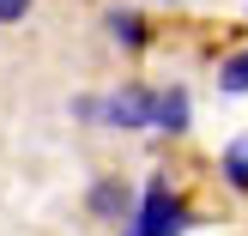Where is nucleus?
I'll use <instances>...</instances> for the list:
<instances>
[{
  "label": "nucleus",
  "instance_id": "2",
  "mask_svg": "<svg viewBox=\"0 0 248 236\" xmlns=\"http://www.w3.org/2000/svg\"><path fill=\"white\" fill-rule=\"evenodd\" d=\"M79 115L103 121V127H127V133H140V127H152V85L127 79V85H115L103 103H79Z\"/></svg>",
  "mask_w": 248,
  "mask_h": 236
},
{
  "label": "nucleus",
  "instance_id": "1",
  "mask_svg": "<svg viewBox=\"0 0 248 236\" xmlns=\"http://www.w3.org/2000/svg\"><path fill=\"white\" fill-rule=\"evenodd\" d=\"M188 230V200L170 188V176H152L140 194V212H133V230L121 236H182Z\"/></svg>",
  "mask_w": 248,
  "mask_h": 236
},
{
  "label": "nucleus",
  "instance_id": "4",
  "mask_svg": "<svg viewBox=\"0 0 248 236\" xmlns=\"http://www.w3.org/2000/svg\"><path fill=\"white\" fill-rule=\"evenodd\" d=\"M103 24H109V36H115V43L127 48V55H145V48L157 43V31H152V18H145L140 6H115V12H109Z\"/></svg>",
  "mask_w": 248,
  "mask_h": 236
},
{
  "label": "nucleus",
  "instance_id": "5",
  "mask_svg": "<svg viewBox=\"0 0 248 236\" xmlns=\"http://www.w3.org/2000/svg\"><path fill=\"white\" fill-rule=\"evenodd\" d=\"M85 206H91L97 218H109V224H121V218L133 212V188H127L121 176H97V182H91V200H85Z\"/></svg>",
  "mask_w": 248,
  "mask_h": 236
},
{
  "label": "nucleus",
  "instance_id": "3",
  "mask_svg": "<svg viewBox=\"0 0 248 236\" xmlns=\"http://www.w3.org/2000/svg\"><path fill=\"white\" fill-rule=\"evenodd\" d=\"M188 121H194L188 91H182V85H157V91H152V127L176 140V133H188Z\"/></svg>",
  "mask_w": 248,
  "mask_h": 236
},
{
  "label": "nucleus",
  "instance_id": "7",
  "mask_svg": "<svg viewBox=\"0 0 248 236\" xmlns=\"http://www.w3.org/2000/svg\"><path fill=\"white\" fill-rule=\"evenodd\" d=\"M218 176H224L236 194H248V133L224 145V157H218Z\"/></svg>",
  "mask_w": 248,
  "mask_h": 236
},
{
  "label": "nucleus",
  "instance_id": "6",
  "mask_svg": "<svg viewBox=\"0 0 248 236\" xmlns=\"http://www.w3.org/2000/svg\"><path fill=\"white\" fill-rule=\"evenodd\" d=\"M218 91L224 97H248V43H230L218 55Z\"/></svg>",
  "mask_w": 248,
  "mask_h": 236
},
{
  "label": "nucleus",
  "instance_id": "8",
  "mask_svg": "<svg viewBox=\"0 0 248 236\" xmlns=\"http://www.w3.org/2000/svg\"><path fill=\"white\" fill-rule=\"evenodd\" d=\"M36 12V0H0V31H12V24H24Z\"/></svg>",
  "mask_w": 248,
  "mask_h": 236
}]
</instances>
